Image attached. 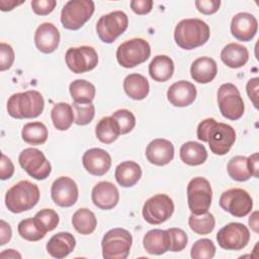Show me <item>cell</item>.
I'll use <instances>...</instances> for the list:
<instances>
[{
    "mask_svg": "<svg viewBox=\"0 0 259 259\" xmlns=\"http://www.w3.org/2000/svg\"><path fill=\"white\" fill-rule=\"evenodd\" d=\"M258 29L256 17L248 12L237 13L231 22V32L235 38L241 41L251 40Z\"/></svg>",
    "mask_w": 259,
    "mask_h": 259,
    "instance_id": "cell-18",
    "label": "cell"
},
{
    "mask_svg": "<svg viewBox=\"0 0 259 259\" xmlns=\"http://www.w3.org/2000/svg\"><path fill=\"white\" fill-rule=\"evenodd\" d=\"M132 10L139 14L144 15L149 13L153 8V1L152 0H132L130 2Z\"/></svg>",
    "mask_w": 259,
    "mask_h": 259,
    "instance_id": "cell-48",
    "label": "cell"
},
{
    "mask_svg": "<svg viewBox=\"0 0 259 259\" xmlns=\"http://www.w3.org/2000/svg\"><path fill=\"white\" fill-rule=\"evenodd\" d=\"M174 211V202L164 193L156 194L146 200L143 206V217L151 225H160L171 218Z\"/></svg>",
    "mask_w": 259,
    "mask_h": 259,
    "instance_id": "cell-12",
    "label": "cell"
},
{
    "mask_svg": "<svg viewBox=\"0 0 259 259\" xmlns=\"http://www.w3.org/2000/svg\"><path fill=\"white\" fill-rule=\"evenodd\" d=\"M57 5L56 0H32L31 8L37 15H48L55 9Z\"/></svg>",
    "mask_w": 259,
    "mask_h": 259,
    "instance_id": "cell-45",
    "label": "cell"
},
{
    "mask_svg": "<svg viewBox=\"0 0 259 259\" xmlns=\"http://www.w3.org/2000/svg\"><path fill=\"white\" fill-rule=\"evenodd\" d=\"M210 35L208 25L199 18H186L177 23L174 39L183 50H193L204 45Z\"/></svg>",
    "mask_w": 259,
    "mask_h": 259,
    "instance_id": "cell-2",
    "label": "cell"
},
{
    "mask_svg": "<svg viewBox=\"0 0 259 259\" xmlns=\"http://www.w3.org/2000/svg\"><path fill=\"white\" fill-rule=\"evenodd\" d=\"M218 103L222 115L230 120H237L244 114L243 98L239 89L232 83H225L219 88Z\"/></svg>",
    "mask_w": 259,
    "mask_h": 259,
    "instance_id": "cell-9",
    "label": "cell"
},
{
    "mask_svg": "<svg viewBox=\"0 0 259 259\" xmlns=\"http://www.w3.org/2000/svg\"><path fill=\"white\" fill-rule=\"evenodd\" d=\"M42 95L36 90L12 94L7 101L8 114L14 118H34L44 110Z\"/></svg>",
    "mask_w": 259,
    "mask_h": 259,
    "instance_id": "cell-3",
    "label": "cell"
},
{
    "mask_svg": "<svg viewBox=\"0 0 259 259\" xmlns=\"http://www.w3.org/2000/svg\"><path fill=\"white\" fill-rule=\"evenodd\" d=\"M65 60L68 68L76 74L93 70L98 64V55L92 47L82 46L70 48L66 52Z\"/></svg>",
    "mask_w": 259,
    "mask_h": 259,
    "instance_id": "cell-15",
    "label": "cell"
},
{
    "mask_svg": "<svg viewBox=\"0 0 259 259\" xmlns=\"http://www.w3.org/2000/svg\"><path fill=\"white\" fill-rule=\"evenodd\" d=\"M215 254V246L209 239L197 240L191 247L190 256L193 259H211Z\"/></svg>",
    "mask_w": 259,
    "mask_h": 259,
    "instance_id": "cell-40",
    "label": "cell"
},
{
    "mask_svg": "<svg viewBox=\"0 0 259 259\" xmlns=\"http://www.w3.org/2000/svg\"><path fill=\"white\" fill-rule=\"evenodd\" d=\"M227 170L229 176L236 181H247L252 174L248 167V158L246 156H235L228 162Z\"/></svg>",
    "mask_w": 259,
    "mask_h": 259,
    "instance_id": "cell-36",
    "label": "cell"
},
{
    "mask_svg": "<svg viewBox=\"0 0 259 259\" xmlns=\"http://www.w3.org/2000/svg\"><path fill=\"white\" fill-rule=\"evenodd\" d=\"M219 202L224 210L237 218L246 217L253 207L251 195L242 188H231L224 191Z\"/></svg>",
    "mask_w": 259,
    "mask_h": 259,
    "instance_id": "cell-13",
    "label": "cell"
},
{
    "mask_svg": "<svg viewBox=\"0 0 259 259\" xmlns=\"http://www.w3.org/2000/svg\"><path fill=\"white\" fill-rule=\"evenodd\" d=\"M14 173V165L12 161L5 155H1V162H0V179L7 180L12 177Z\"/></svg>",
    "mask_w": 259,
    "mask_h": 259,
    "instance_id": "cell-47",
    "label": "cell"
},
{
    "mask_svg": "<svg viewBox=\"0 0 259 259\" xmlns=\"http://www.w3.org/2000/svg\"><path fill=\"white\" fill-rule=\"evenodd\" d=\"M21 168L32 178L44 180L48 178L52 171V166L45 154L35 148H27L21 151L18 157Z\"/></svg>",
    "mask_w": 259,
    "mask_h": 259,
    "instance_id": "cell-11",
    "label": "cell"
},
{
    "mask_svg": "<svg viewBox=\"0 0 259 259\" xmlns=\"http://www.w3.org/2000/svg\"><path fill=\"white\" fill-rule=\"evenodd\" d=\"M197 139L208 143L210 151L218 155H226L236 141V132L230 124L218 122L214 118H206L197 126Z\"/></svg>",
    "mask_w": 259,
    "mask_h": 259,
    "instance_id": "cell-1",
    "label": "cell"
},
{
    "mask_svg": "<svg viewBox=\"0 0 259 259\" xmlns=\"http://www.w3.org/2000/svg\"><path fill=\"white\" fill-rule=\"evenodd\" d=\"M34 44L37 50L44 54L55 52L60 44V32L50 22L41 23L34 32Z\"/></svg>",
    "mask_w": 259,
    "mask_h": 259,
    "instance_id": "cell-21",
    "label": "cell"
},
{
    "mask_svg": "<svg viewBox=\"0 0 259 259\" xmlns=\"http://www.w3.org/2000/svg\"><path fill=\"white\" fill-rule=\"evenodd\" d=\"M212 200V189L208 180L203 177L192 178L187 185V202L193 214L208 211Z\"/></svg>",
    "mask_w": 259,
    "mask_h": 259,
    "instance_id": "cell-8",
    "label": "cell"
},
{
    "mask_svg": "<svg viewBox=\"0 0 259 259\" xmlns=\"http://www.w3.org/2000/svg\"><path fill=\"white\" fill-rule=\"evenodd\" d=\"M76 246L75 237L68 232H60L54 235L47 243L48 253L57 259L67 257Z\"/></svg>",
    "mask_w": 259,
    "mask_h": 259,
    "instance_id": "cell-23",
    "label": "cell"
},
{
    "mask_svg": "<svg viewBox=\"0 0 259 259\" xmlns=\"http://www.w3.org/2000/svg\"><path fill=\"white\" fill-rule=\"evenodd\" d=\"M151 55V47L144 38H132L116 50V60L123 68H134L146 62Z\"/></svg>",
    "mask_w": 259,
    "mask_h": 259,
    "instance_id": "cell-7",
    "label": "cell"
},
{
    "mask_svg": "<svg viewBox=\"0 0 259 259\" xmlns=\"http://www.w3.org/2000/svg\"><path fill=\"white\" fill-rule=\"evenodd\" d=\"M249 225L251 227V229L255 232V233H258L259 230H258V211H254L250 219H249Z\"/></svg>",
    "mask_w": 259,
    "mask_h": 259,
    "instance_id": "cell-53",
    "label": "cell"
},
{
    "mask_svg": "<svg viewBox=\"0 0 259 259\" xmlns=\"http://www.w3.org/2000/svg\"><path fill=\"white\" fill-rule=\"evenodd\" d=\"M145 250L152 255H162L170 249V236L167 230L154 229L146 233L143 239Z\"/></svg>",
    "mask_w": 259,
    "mask_h": 259,
    "instance_id": "cell-24",
    "label": "cell"
},
{
    "mask_svg": "<svg viewBox=\"0 0 259 259\" xmlns=\"http://www.w3.org/2000/svg\"><path fill=\"white\" fill-rule=\"evenodd\" d=\"M34 222L45 233L55 230L59 224V214L52 208H44L34 215Z\"/></svg>",
    "mask_w": 259,
    "mask_h": 259,
    "instance_id": "cell-39",
    "label": "cell"
},
{
    "mask_svg": "<svg viewBox=\"0 0 259 259\" xmlns=\"http://www.w3.org/2000/svg\"><path fill=\"white\" fill-rule=\"evenodd\" d=\"M196 94V88L191 82L180 80L169 87L167 99L176 107H185L194 102Z\"/></svg>",
    "mask_w": 259,
    "mask_h": 259,
    "instance_id": "cell-22",
    "label": "cell"
},
{
    "mask_svg": "<svg viewBox=\"0 0 259 259\" xmlns=\"http://www.w3.org/2000/svg\"><path fill=\"white\" fill-rule=\"evenodd\" d=\"M94 9L91 0H70L61 11L62 25L69 30H78L91 18Z\"/></svg>",
    "mask_w": 259,
    "mask_h": 259,
    "instance_id": "cell-6",
    "label": "cell"
},
{
    "mask_svg": "<svg viewBox=\"0 0 259 259\" xmlns=\"http://www.w3.org/2000/svg\"><path fill=\"white\" fill-rule=\"evenodd\" d=\"M51 118L54 126L58 131H67L75 121L72 105L66 102L56 103L51 111Z\"/></svg>",
    "mask_w": 259,
    "mask_h": 259,
    "instance_id": "cell-31",
    "label": "cell"
},
{
    "mask_svg": "<svg viewBox=\"0 0 259 259\" xmlns=\"http://www.w3.org/2000/svg\"><path fill=\"white\" fill-rule=\"evenodd\" d=\"M1 258H21V255L13 249H6L1 252Z\"/></svg>",
    "mask_w": 259,
    "mask_h": 259,
    "instance_id": "cell-54",
    "label": "cell"
},
{
    "mask_svg": "<svg viewBox=\"0 0 259 259\" xmlns=\"http://www.w3.org/2000/svg\"><path fill=\"white\" fill-rule=\"evenodd\" d=\"M24 1H15V0H0V9L2 11H10L16 6L22 4Z\"/></svg>",
    "mask_w": 259,
    "mask_h": 259,
    "instance_id": "cell-52",
    "label": "cell"
},
{
    "mask_svg": "<svg viewBox=\"0 0 259 259\" xmlns=\"http://www.w3.org/2000/svg\"><path fill=\"white\" fill-rule=\"evenodd\" d=\"M179 156L181 161L186 165L198 166L206 161L207 152L204 146L201 144L189 141L181 146L179 150Z\"/></svg>",
    "mask_w": 259,
    "mask_h": 259,
    "instance_id": "cell-30",
    "label": "cell"
},
{
    "mask_svg": "<svg viewBox=\"0 0 259 259\" xmlns=\"http://www.w3.org/2000/svg\"><path fill=\"white\" fill-rule=\"evenodd\" d=\"M217 63L209 57H200L194 60L190 67L191 78L197 83L206 84L211 82L217 76Z\"/></svg>",
    "mask_w": 259,
    "mask_h": 259,
    "instance_id": "cell-25",
    "label": "cell"
},
{
    "mask_svg": "<svg viewBox=\"0 0 259 259\" xmlns=\"http://www.w3.org/2000/svg\"><path fill=\"white\" fill-rule=\"evenodd\" d=\"M248 158V167L249 170L254 177H258V164H259V158H258V153H254L251 156L247 157Z\"/></svg>",
    "mask_w": 259,
    "mask_h": 259,
    "instance_id": "cell-51",
    "label": "cell"
},
{
    "mask_svg": "<svg viewBox=\"0 0 259 259\" xmlns=\"http://www.w3.org/2000/svg\"><path fill=\"white\" fill-rule=\"evenodd\" d=\"M15 54L12 47L8 44H0V71L3 72L8 70L14 62Z\"/></svg>",
    "mask_w": 259,
    "mask_h": 259,
    "instance_id": "cell-44",
    "label": "cell"
},
{
    "mask_svg": "<svg viewBox=\"0 0 259 259\" xmlns=\"http://www.w3.org/2000/svg\"><path fill=\"white\" fill-rule=\"evenodd\" d=\"M39 189L37 185L21 180L11 186L5 194V205L13 213H20L31 209L39 200Z\"/></svg>",
    "mask_w": 259,
    "mask_h": 259,
    "instance_id": "cell-4",
    "label": "cell"
},
{
    "mask_svg": "<svg viewBox=\"0 0 259 259\" xmlns=\"http://www.w3.org/2000/svg\"><path fill=\"white\" fill-rule=\"evenodd\" d=\"M123 90L130 98L134 100H143L149 94L150 85L145 76L134 73L124 78Z\"/></svg>",
    "mask_w": 259,
    "mask_h": 259,
    "instance_id": "cell-28",
    "label": "cell"
},
{
    "mask_svg": "<svg viewBox=\"0 0 259 259\" xmlns=\"http://www.w3.org/2000/svg\"><path fill=\"white\" fill-rule=\"evenodd\" d=\"M51 196L54 202L59 206H72L76 203L79 196L78 186L70 177H59L52 184Z\"/></svg>",
    "mask_w": 259,
    "mask_h": 259,
    "instance_id": "cell-16",
    "label": "cell"
},
{
    "mask_svg": "<svg viewBox=\"0 0 259 259\" xmlns=\"http://www.w3.org/2000/svg\"><path fill=\"white\" fill-rule=\"evenodd\" d=\"M72 225L79 234L89 235L95 231L97 220L90 209L81 207L74 212L72 217Z\"/></svg>",
    "mask_w": 259,
    "mask_h": 259,
    "instance_id": "cell-33",
    "label": "cell"
},
{
    "mask_svg": "<svg viewBox=\"0 0 259 259\" xmlns=\"http://www.w3.org/2000/svg\"><path fill=\"white\" fill-rule=\"evenodd\" d=\"M258 80L259 79L257 77L252 78L248 81L247 86H246L247 94H248L250 100L252 101L253 105L256 108L258 107V102H257V99H258Z\"/></svg>",
    "mask_w": 259,
    "mask_h": 259,
    "instance_id": "cell-49",
    "label": "cell"
},
{
    "mask_svg": "<svg viewBox=\"0 0 259 259\" xmlns=\"http://www.w3.org/2000/svg\"><path fill=\"white\" fill-rule=\"evenodd\" d=\"M96 138L103 144L113 143L120 135L118 122L112 116L101 118L95 127Z\"/></svg>",
    "mask_w": 259,
    "mask_h": 259,
    "instance_id": "cell-34",
    "label": "cell"
},
{
    "mask_svg": "<svg viewBox=\"0 0 259 259\" xmlns=\"http://www.w3.org/2000/svg\"><path fill=\"white\" fill-rule=\"evenodd\" d=\"M217 241L225 250L239 251L248 245L250 232L244 224L230 223L218 232Z\"/></svg>",
    "mask_w": 259,
    "mask_h": 259,
    "instance_id": "cell-14",
    "label": "cell"
},
{
    "mask_svg": "<svg viewBox=\"0 0 259 259\" xmlns=\"http://www.w3.org/2000/svg\"><path fill=\"white\" fill-rule=\"evenodd\" d=\"M70 94L76 103H92L95 97V86L84 79H77L69 86Z\"/></svg>",
    "mask_w": 259,
    "mask_h": 259,
    "instance_id": "cell-32",
    "label": "cell"
},
{
    "mask_svg": "<svg viewBox=\"0 0 259 259\" xmlns=\"http://www.w3.org/2000/svg\"><path fill=\"white\" fill-rule=\"evenodd\" d=\"M114 176L121 187H132L141 179L142 168L135 161H124L116 166Z\"/></svg>",
    "mask_w": 259,
    "mask_h": 259,
    "instance_id": "cell-27",
    "label": "cell"
},
{
    "mask_svg": "<svg viewBox=\"0 0 259 259\" xmlns=\"http://www.w3.org/2000/svg\"><path fill=\"white\" fill-rule=\"evenodd\" d=\"M196 9L205 15H210L215 13L220 6L221 1L220 0H196L195 1Z\"/></svg>",
    "mask_w": 259,
    "mask_h": 259,
    "instance_id": "cell-46",
    "label": "cell"
},
{
    "mask_svg": "<svg viewBox=\"0 0 259 259\" xmlns=\"http://www.w3.org/2000/svg\"><path fill=\"white\" fill-rule=\"evenodd\" d=\"M111 116L118 122L120 135L128 134L136 125V117L134 113L127 109H118L114 111Z\"/></svg>",
    "mask_w": 259,
    "mask_h": 259,
    "instance_id": "cell-42",
    "label": "cell"
},
{
    "mask_svg": "<svg viewBox=\"0 0 259 259\" xmlns=\"http://www.w3.org/2000/svg\"><path fill=\"white\" fill-rule=\"evenodd\" d=\"M82 163L88 173L95 176H102L111 167V157L103 149L92 148L83 154Z\"/></svg>",
    "mask_w": 259,
    "mask_h": 259,
    "instance_id": "cell-17",
    "label": "cell"
},
{
    "mask_svg": "<svg viewBox=\"0 0 259 259\" xmlns=\"http://www.w3.org/2000/svg\"><path fill=\"white\" fill-rule=\"evenodd\" d=\"M133 244L131 233L122 228L109 230L102 238V256L105 259H125Z\"/></svg>",
    "mask_w": 259,
    "mask_h": 259,
    "instance_id": "cell-5",
    "label": "cell"
},
{
    "mask_svg": "<svg viewBox=\"0 0 259 259\" xmlns=\"http://www.w3.org/2000/svg\"><path fill=\"white\" fill-rule=\"evenodd\" d=\"M0 245L3 246L6 243H8L12 236L11 227L9 224H7L5 221H0Z\"/></svg>",
    "mask_w": 259,
    "mask_h": 259,
    "instance_id": "cell-50",
    "label": "cell"
},
{
    "mask_svg": "<svg viewBox=\"0 0 259 259\" xmlns=\"http://www.w3.org/2000/svg\"><path fill=\"white\" fill-rule=\"evenodd\" d=\"M92 202L100 209H111L119 200V192L116 186L109 181H100L92 189Z\"/></svg>",
    "mask_w": 259,
    "mask_h": 259,
    "instance_id": "cell-19",
    "label": "cell"
},
{
    "mask_svg": "<svg viewBox=\"0 0 259 259\" xmlns=\"http://www.w3.org/2000/svg\"><path fill=\"white\" fill-rule=\"evenodd\" d=\"M17 231L22 239L30 242L39 241L47 234L39 229L33 218H28L20 221L17 227Z\"/></svg>",
    "mask_w": 259,
    "mask_h": 259,
    "instance_id": "cell-38",
    "label": "cell"
},
{
    "mask_svg": "<svg viewBox=\"0 0 259 259\" xmlns=\"http://www.w3.org/2000/svg\"><path fill=\"white\" fill-rule=\"evenodd\" d=\"M170 236V249L172 252H180L187 245V235L186 233L179 228H171L167 230Z\"/></svg>",
    "mask_w": 259,
    "mask_h": 259,
    "instance_id": "cell-43",
    "label": "cell"
},
{
    "mask_svg": "<svg viewBox=\"0 0 259 259\" xmlns=\"http://www.w3.org/2000/svg\"><path fill=\"white\" fill-rule=\"evenodd\" d=\"M174 73V63L172 59L165 55L156 56L149 65V74L154 81L166 82Z\"/></svg>",
    "mask_w": 259,
    "mask_h": 259,
    "instance_id": "cell-29",
    "label": "cell"
},
{
    "mask_svg": "<svg viewBox=\"0 0 259 259\" xmlns=\"http://www.w3.org/2000/svg\"><path fill=\"white\" fill-rule=\"evenodd\" d=\"M21 137L22 140L29 145H41L47 142L49 132L42 122L32 121L23 125Z\"/></svg>",
    "mask_w": 259,
    "mask_h": 259,
    "instance_id": "cell-35",
    "label": "cell"
},
{
    "mask_svg": "<svg viewBox=\"0 0 259 259\" xmlns=\"http://www.w3.org/2000/svg\"><path fill=\"white\" fill-rule=\"evenodd\" d=\"M221 60L230 68L243 67L249 60V52L246 47L237 42H231L224 47L221 52Z\"/></svg>",
    "mask_w": 259,
    "mask_h": 259,
    "instance_id": "cell-26",
    "label": "cell"
},
{
    "mask_svg": "<svg viewBox=\"0 0 259 259\" xmlns=\"http://www.w3.org/2000/svg\"><path fill=\"white\" fill-rule=\"evenodd\" d=\"M146 157L151 164L167 165L174 158V146L166 139H155L147 146Z\"/></svg>",
    "mask_w": 259,
    "mask_h": 259,
    "instance_id": "cell-20",
    "label": "cell"
},
{
    "mask_svg": "<svg viewBox=\"0 0 259 259\" xmlns=\"http://www.w3.org/2000/svg\"><path fill=\"white\" fill-rule=\"evenodd\" d=\"M127 25V15L123 11L115 10L102 15L98 19L96 23V32L101 41L111 44L126 30Z\"/></svg>",
    "mask_w": 259,
    "mask_h": 259,
    "instance_id": "cell-10",
    "label": "cell"
},
{
    "mask_svg": "<svg viewBox=\"0 0 259 259\" xmlns=\"http://www.w3.org/2000/svg\"><path fill=\"white\" fill-rule=\"evenodd\" d=\"M189 228L198 235H207L212 232L215 226V220L209 211L201 214H191L188 219Z\"/></svg>",
    "mask_w": 259,
    "mask_h": 259,
    "instance_id": "cell-37",
    "label": "cell"
},
{
    "mask_svg": "<svg viewBox=\"0 0 259 259\" xmlns=\"http://www.w3.org/2000/svg\"><path fill=\"white\" fill-rule=\"evenodd\" d=\"M72 107L74 110L76 124L86 125L92 121L95 114V107L92 103L81 104L73 102Z\"/></svg>",
    "mask_w": 259,
    "mask_h": 259,
    "instance_id": "cell-41",
    "label": "cell"
}]
</instances>
